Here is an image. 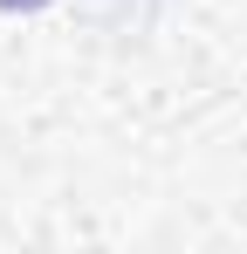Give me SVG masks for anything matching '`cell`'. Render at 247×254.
<instances>
[{"mask_svg":"<svg viewBox=\"0 0 247 254\" xmlns=\"http://www.w3.org/2000/svg\"><path fill=\"white\" fill-rule=\"evenodd\" d=\"M48 0H0V14H41Z\"/></svg>","mask_w":247,"mask_h":254,"instance_id":"6da1fadb","label":"cell"}]
</instances>
